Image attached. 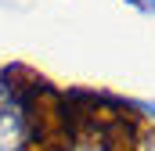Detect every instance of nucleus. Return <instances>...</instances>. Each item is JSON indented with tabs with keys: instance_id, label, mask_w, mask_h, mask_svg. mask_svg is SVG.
<instances>
[{
	"instance_id": "obj_1",
	"label": "nucleus",
	"mask_w": 155,
	"mask_h": 151,
	"mask_svg": "<svg viewBox=\"0 0 155 151\" xmlns=\"http://www.w3.org/2000/svg\"><path fill=\"white\" fill-rule=\"evenodd\" d=\"M137 108L148 115V119H155V101H137Z\"/></svg>"
},
{
	"instance_id": "obj_2",
	"label": "nucleus",
	"mask_w": 155,
	"mask_h": 151,
	"mask_svg": "<svg viewBox=\"0 0 155 151\" xmlns=\"http://www.w3.org/2000/svg\"><path fill=\"white\" fill-rule=\"evenodd\" d=\"M141 7H148V11L155 14V0H141Z\"/></svg>"
},
{
	"instance_id": "obj_3",
	"label": "nucleus",
	"mask_w": 155,
	"mask_h": 151,
	"mask_svg": "<svg viewBox=\"0 0 155 151\" xmlns=\"http://www.w3.org/2000/svg\"><path fill=\"white\" fill-rule=\"evenodd\" d=\"M126 4H134V7H141V0H126Z\"/></svg>"
}]
</instances>
